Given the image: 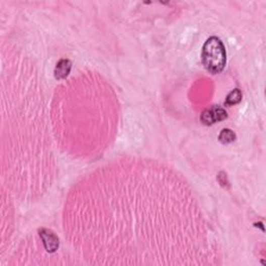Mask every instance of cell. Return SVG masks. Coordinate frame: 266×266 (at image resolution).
<instances>
[{
  "mask_svg": "<svg viewBox=\"0 0 266 266\" xmlns=\"http://www.w3.org/2000/svg\"><path fill=\"white\" fill-rule=\"evenodd\" d=\"M71 69H72V63H71V61H69L67 59L61 60L57 64V67H56V70H55L56 78L59 79V80L67 78L70 75Z\"/></svg>",
  "mask_w": 266,
  "mask_h": 266,
  "instance_id": "4",
  "label": "cell"
},
{
  "mask_svg": "<svg viewBox=\"0 0 266 266\" xmlns=\"http://www.w3.org/2000/svg\"><path fill=\"white\" fill-rule=\"evenodd\" d=\"M39 235L43 241L45 250L48 253H55L59 250L60 239L56 233H53L48 229L42 228V229H39Z\"/></svg>",
  "mask_w": 266,
  "mask_h": 266,
  "instance_id": "3",
  "label": "cell"
},
{
  "mask_svg": "<svg viewBox=\"0 0 266 266\" xmlns=\"http://www.w3.org/2000/svg\"><path fill=\"white\" fill-rule=\"evenodd\" d=\"M226 48L221 39L210 37L202 48V63L211 74H219L226 66Z\"/></svg>",
  "mask_w": 266,
  "mask_h": 266,
  "instance_id": "1",
  "label": "cell"
},
{
  "mask_svg": "<svg viewBox=\"0 0 266 266\" xmlns=\"http://www.w3.org/2000/svg\"><path fill=\"white\" fill-rule=\"evenodd\" d=\"M227 117L228 114L223 108H221L219 105H215L203 111V113L201 114V121L204 125L211 126L217 122H221L227 119Z\"/></svg>",
  "mask_w": 266,
  "mask_h": 266,
  "instance_id": "2",
  "label": "cell"
},
{
  "mask_svg": "<svg viewBox=\"0 0 266 266\" xmlns=\"http://www.w3.org/2000/svg\"><path fill=\"white\" fill-rule=\"evenodd\" d=\"M236 139V134L231 129H223L219 135V140L222 144H231Z\"/></svg>",
  "mask_w": 266,
  "mask_h": 266,
  "instance_id": "5",
  "label": "cell"
},
{
  "mask_svg": "<svg viewBox=\"0 0 266 266\" xmlns=\"http://www.w3.org/2000/svg\"><path fill=\"white\" fill-rule=\"evenodd\" d=\"M242 99V94L241 91L238 90V88H235V90L231 91L229 93V95L226 98V105L232 106L238 104Z\"/></svg>",
  "mask_w": 266,
  "mask_h": 266,
  "instance_id": "6",
  "label": "cell"
}]
</instances>
